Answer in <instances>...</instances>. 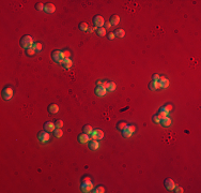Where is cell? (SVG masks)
<instances>
[{
  "instance_id": "cell-15",
  "label": "cell",
  "mask_w": 201,
  "mask_h": 193,
  "mask_svg": "<svg viewBox=\"0 0 201 193\" xmlns=\"http://www.w3.org/2000/svg\"><path fill=\"white\" fill-rule=\"evenodd\" d=\"M48 112L50 113L51 115H55L56 113L59 112V106L57 104H55V103H53V104H50L48 106Z\"/></svg>"
},
{
  "instance_id": "cell-32",
  "label": "cell",
  "mask_w": 201,
  "mask_h": 193,
  "mask_svg": "<svg viewBox=\"0 0 201 193\" xmlns=\"http://www.w3.org/2000/svg\"><path fill=\"white\" fill-rule=\"evenodd\" d=\"M167 112H164V111H160L159 112V114L157 115V117L159 118V120H162V119H164V118H166L167 117Z\"/></svg>"
},
{
  "instance_id": "cell-2",
  "label": "cell",
  "mask_w": 201,
  "mask_h": 193,
  "mask_svg": "<svg viewBox=\"0 0 201 193\" xmlns=\"http://www.w3.org/2000/svg\"><path fill=\"white\" fill-rule=\"evenodd\" d=\"M21 45L24 48H30L33 46V39L30 36H24L21 39Z\"/></svg>"
},
{
  "instance_id": "cell-21",
  "label": "cell",
  "mask_w": 201,
  "mask_h": 193,
  "mask_svg": "<svg viewBox=\"0 0 201 193\" xmlns=\"http://www.w3.org/2000/svg\"><path fill=\"white\" fill-rule=\"evenodd\" d=\"M124 34H125V31H124L123 29H117L115 31V36L118 37V38H123Z\"/></svg>"
},
{
  "instance_id": "cell-34",
  "label": "cell",
  "mask_w": 201,
  "mask_h": 193,
  "mask_svg": "<svg viewBox=\"0 0 201 193\" xmlns=\"http://www.w3.org/2000/svg\"><path fill=\"white\" fill-rule=\"evenodd\" d=\"M55 126H56V128H62L63 127V121H62L61 119H58L56 121V123H55Z\"/></svg>"
},
{
  "instance_id": "cell-4",
  "label": "cell",
  "mask_w": 201,
  "mask_h": 193,
  "mask_svg": "<svg viewBox=\"0 0 201 193\" xmlns=\"http://www.w3.org/2000/svg\"><path fill=\"white\" fill-rule=\"evenodd\" d=\"M13 96V89L11 87H6L2 90V98L4 100H10Z\"/></svg>"
},
{
  "instance_id": "cell-38",
  "label": "cell",
  "mask_w": 201,
  "mask_h": 193,
  "mask_svg": "<svg viewBox=\"0 0 201 193\" xmlns=\"http://www.w3.org/2000/svg\"><path fill=\"white\" fill-rule=\"evenodd\" d=\"M126 128H127V129H128V130L131 131L132 133H134V132H135V131H136V127H135V126H127V127H126Z\"/></svg>"
},
{
  "instance_id": "cell-30",
  "label": "cell",
  "mask_w": 201,
  "mask_h": 193,
  "mask_svg": "<svg viewBox=\"0 0 201 193\" xmlns=\"http://www.w3.org/2000/svg\"><path fill=\"white\" fill-rule=\"evenodd\" d=\"M97 34L100 37H104L106 34V30L105 28H103V27H101V28H97Z\"/></svg>"
},
{
  "instance_id": "cell-17",
  "label": "cell",
  "mask_w": 201,
  "mask_h": 193,
  "mask_svg": "<svg viewBox=\"0 0 201 193\" xmlns=\"http://www.w3.org/2000/svg\"><path fill=\"white\" fill-rule=\"evenodd\" d=\"M44 10H45L46 13H54L56 8H55V6L53 3H47L45 7H44Z\"/></svg>"
},
{
  "instance_id": "cell-25",
  "label": "cell",
  "mask_w": 201,
  "mask_h": 193,
  "mask_svg": "<svg viewBox=\"0 0 201 193\" xmlns=\"http://www.w3.org/2000/svg\"><path fill=\"white\" fill-rule=\"evenodd\" d=\"M61 55H62V58L63 59H68V58H70L71 53H70V51H68V49H64V51L61 52Z\"/></svg>"
},
{
  "instance_id": "cell-11",
  "label": "cell",
  "mask_w": 201,
  "mask_h": 193,
  "mask_svg": "<svg viewBox=\"0 0 201 193\" xmlns=\"http://www.w3.org/2000/svg\"><path fill=\"white\" fill-rule=\"evenodd\" d=\"M126 8H127V10H130L131 12H135L136 10L139 8V4H138L137 2L131 1V2H128V3L126 4Z\"/></svg>"
},
{
  "instance_id": "cell-10",
  "label": "cell",
  "mask_w": 201,
  "mask_h": 193,
  "mask_svg": "<svg viewBox=\"0 0 201 193\" xmlns=\"http://www.w3.org/2000/svg\"><path fill=\"white\" fill-rule=\"evenodd\" d=\"M78 141L79 143H81V144H87V143L90 141V137H89L88 134H86V133H81V134L78 135Z\"/></svg>"
},
{
  "instance_id": "cell-29",
  "label": "cell",
  "mask_w": 201,
  "mask_h": 193,
  "mask_svg": "<svg viewBox=\"0 0 201 193\" xmlns=\"http://www.w3.org/2000/svg\"><path fill=\"white\" fill-rule=\"evenodd\" d=\"M171 110H172V105L171 104H167V105L164 106V107L160 108V111H164V112H167V113H169Z\"/></svg>"
},
{
  "instance_id": "cell-31",
  "label": "cell",
  "mask_w": 201,
  "mask_h": 193,
  "mask_svg": "<svg viewBox=\"0 0 201 193\" xmlns=\"http://www.w3.org/2000/svg\"><path fill=\"white\" fill-rule=\"evenodd\" d=\"M34 53H35V49H34L33 47H30V48H27L26 49V54L28 56H33Z\"/></svg>"
},
{
  "instance_id": "cell-8",
  "label": "cell",
  "mask_w": 201,
  "mask_h": 193,
  "mask_svg": "<svg viewBox=\"0 0 201 193\" xmlns=\"http://www.w3.org/2000/svg\"><path fill=\"white\" fill-rule=\"evenodd\" d=\"M93 23H94V25H95L96 27L101 28V27H103V25H105V21H104L103 16L96 15V16L93 18Z\"/></svg>"
},
{
  "instance_id": "cell-35",
  "label": "cell",
  "mask_w": 201,
  "mask_h": 193,
  "mask_svg": "<svg viewBox=\"0 0 201 193\" xmlns=\"http://www.w3.org/2000/svg\"><path fill=\"white\" fill-rule=\"evenodd\" d=\"M35 51H41L42 49V44L41 43H35V44H33V46H32Z\"/></svg>"
},
{
  "instance_id": "cell-28",
  "label": "cell",
  "mask_w": 201,
  "mask_h": 193,
  "mask_svg": "<svg viewBox=\"0 0 201 193\" xmlns=\"http://www.w3.org/2000/svg\"><path fill=\"white\" fill-rule=\"evenodd\" d=\"M116 89V84L113 82H108V86H107V90L109 91H113Z\"/></svg>"
},
{
  "instance_id": "cell-3",
  "label": "cell",
  "mask_w": 201,
  "mask_h": 193,
  "mask_svg": "<svg viewBox=\"0 0 201 193\" xmlns=\"http://www.w3.org/2000/svg\"><path fill=\"white\" fill-rule=\"evenodd\" d=\"M113 117H115V112H113L112 107H111V106L106 107L105 110H104V112H103V118L106 121H110Z\"/></svg>"
},
{
  "instance_id": "cell-46",
  "label": "cell",
  "mask_w": 201,
  "mask_h": 193,
  "mask_svg": "<svg viewBox=\"0 0 201 193\" xmlns=\"http://www.w3.org/2000/svg\"><path fill=\"white\" fill-rule=\"evenodd\" d=\"M96 85H97V86H102V85H103V82H102V81H97V82H96Z\"/></svg>"
},
{
  "instance_id": "cell-18",
  "label": "cell",
  "mask_w": 201,
  "mask_h": 193,
  "mask_svg": "<svg viewBox=\"0 0 201 193\" xmlns=\"http://www.w3.org/2000/svg\"><path fill=\"white\" fill-rule=\"evenodd\" d=\"M119 23H120V17H119L118 15H112L110 17V24L111 25H113V26H117Z\"/></svg>"
},
{
  "instance_id": "cell-45",
  "label": "cell",
  "mask_w": 201,
  "mask_h": 193,
  "mask_svg": "<svg viewBox=\"0 0 201 193\" xmlns=\"http://www.w3.org/2000/svg\"><path fill=\"white\" fill-rule=\"evenodd\" d=\"M105 27H106V28H110V27H111V24L109 23V22H108V23H105Z\"/></svg>"
},
{
  "instance_id": "cell-19",
  "label": "cell",
  "mask_w": 201,
  "mask_h": 193,
  "mask_svg": "<svg viewBox=\"0 0 201 193\" xmlns=\"http://www.w3.org/2000/svg\"><path fill=\"white\" fill-rule=\"evenodd\" d=\"M83 133H86V134H88V135H89V134H92V132H93L92 127H91V126H89V125L83 126Z\"/></svg>"
},
{
  "instance_id": "cell-20",
  "label": "cell",
  "mask_w": 201,
  "mask_h": 193,
  "mask_svg": "<svg viewBox=\"0 0 201 193\" xmlns=\"http://www.w3.org/2000/svg\"><path fill=\"white\" fill-rule=\"evenodd\" d=\"M126 127H127V123L125 122V121H120V122H118L117 123V128L119 129V130H124Z\"/></svg>"
},
{
  "instance_id": "cell-13",
  "label": "cell",
  "mask_w": 201,
  "mask_h": 193,
  "mask_svg": "<svg viewBox=\"0 0 201 193\" xmlns=\"http://www.w3.org/2000/svg\"><path fill=\"white\" fill-rule=\"evenodd\" d=\"M93 189V184L92 182H88V184H83L81 185V190L83 192H90Z\"/></svg>"
},
{
  "instance_id": "cell-9",
  "label": "cell",
  "mask_w": 201,
  "mask_h": 193,
  "mask_svg": "<svg viewBox=\"0 0 201 193\" xmlns=\"http://www.w3.org/2000/svg\"><path fill=\"white\" fill-rule=\"evenodd\" d=\"M165 187H166L167 190L171 191V190H173L175 188V184L172 179H170V178H166L165 179Z\"/></svg>"
},
{
  "instance_id": "cell-26",
  "label": "cell",
  "mask_w": 201,
  "mask_h": 193,
  "mask_svg": "<svg viewBox=\"0 0 201 193\" xmlns=\"http://www.w3.org/2000/svg\"><path fill=\"white\" fill-rule=\"evenodd\" d=\"M132 134H133V133H132L127 128H125L124 130H122V135H123L124 137H131V136H132Z\"/></svg>"
},
{
  "instance_id": "cell-16",
  "label": "cell",
  "mask_w": 201,
  "mask_h": 193,
  "mask_svg": "<svg viewBox=\"0 0 201 193\" xmlns=\"http://www.w3.org/2000/svg\"><path fill=\"white\" fill-rule=\"evenodd\" d=\"M61 64H62V67H63L64 69H70L71 67L73 66V62H72V60L70 58H68V59H63Z\"/></svg>"
},
{
  "instance_id": "cell-6",
  "label": "cell",
  "mask_w": 201,
  "mask_h": 193,
  "mask_svg": "<svg viewBox=\"0 0 201 193\" xmlns=\"http://www.w3.org/2000/svg\"><path fill=\"white\" fill-rule=\"evenodd\" d=\"M91 137H92V140L100 141L104 137V133H103L102 130H100V129H96V130H93L92 134H91Z\"/></svg>"
},
{
  "instance_id": "cell-12",
  "label": "cell",
  "mask_w": 201,
  "mask_h": 193,
  "mask_svg": "<svg viewBox=\"0 0 201 193\" xmlns=\"http://www.w3.org/2000/svg\"><path fill=\"white\" fill-rule=\"evenodd\" d=\"M106 92H107V89L104 88L103 86H97L95 89V93H96V96H104L106 95Z\"/></svg>"
},
{
  "instance_id": "cell-24",
  "label": "cell",
  "mask_w": 201,
  "mask_h": 193,
  "mask_svg": "<svg viewBox=\"0 0 201 193\" xmlns=\"http://www.w3.org/2000/svg\"><path fill=\"white\" fill-rule=\"evenodd\" d=\"M89 147H90V149H93V150L97 149V148H98V142H97V141H95V140H93L92 142L90 143V146H89Z\"/></svg>"
},
{
  "instance_id": "cell-43",
  "label": "cell",
  "mask_w": 201,
  "mask_h": 193,
  "mask_svg": "<svg viewBox=\"0 0 201 193\" xmlns=\"http://www.w3.org/2000/svg\"><path fill=\"white\" fill-rule=\"evenodd\" d=\"M174 189H175L174 192H177V193H182L183 192V189L181 187H177V188H174Z\"/></svg>"
},
{
  "instance_id": "cell-42",
  "label": "cell",
  "mask_w": 201,
  "mask_h": 193,
  "mask_svg": "<svg viewBox=\"0 0 201 193\" xmlns=\"http://www.w3.org/2000/svg\"><path fill=\"white\" fill-rule=\"evenodd\" d=\"M108 39L109 40H113V39H115V33H113V32H110V33L108 34Z\"/></svg>"
},
{
  "instance_id": "cell-14",
  "label": "cell",
  "mask_w": 201,
  "mask_h": 193,
  "mask_svg": "<svg viewBox=\"0 0 201 193\" xmlns=\"http://www.w3.org/2000/svg\"><path fill=\"white\" fill-rule=\"evenodd\" d=\"M55 128H56V126H55V123L51 122V121H47L45 125H44V129H45L46 131H49V132H54Z\"/></svg>"
},
{
  "instance_id": "cell-23",
  "label": "cell",
  "mask_w": 201,
  "mask_h": 193,
  "mask_svg": "<svg viewBox=\"0 0 201 193\" xmlns=\"http://www.w3.org/2000/svg\"><path fill=\"white\" fill-rule=\"evenodd\" d=\"M162 125L164 126V127H169V126L171 125V119L168 118V117L164 118V119H162Z\"/></svg>"
},
{
  "instance_id": "cell-7",
  "label": "cell",
  "mask_w": 201,
  "mask_h": 193,
  "mask_svg": "<svg viewBox=\"0 0 201 193\" xmlns=\"http://www.w3.org/2000/svg\"><path fill=\"white\" fill-rule=\"evenodd\" d=\"M51 58L54 59V61H56V62H59V63H61L62 60H63L60 51H54L53 53H51Z\"/></svg>"
},
{
  "instance_id": "cell-22",
  "label": "cell",
  "mask_w": 201,
  "mask_h": 193,
  "mask_svg": "<svg viewBox=\"0 0 201 193\" xmlns=\"http://www.w3.org/2000/svg\"><path fill=\"white\" fill-rule=\"evenodd\" d=\"M54 134H55V136H56V137L59 138V137H61L62 135H63V131H62L60 128H57V129H55Z\"/></svg>"
},
{
  "instance_id": "cell-33",
  "label": "cell",
  "mask_w": 201,
  "mask_h": 193,
  "mask_svg": "<svg viewBox=\"0 0 201 193\" xmlns=\"http://www.w3.org/2000/svg\"><path fill=\"white\" fill-rule=\"evenodd\" d=\"M44 7H45V6H44L42 2H38V3L35 4V9L38 10V11H42V10L44 9Z\"/></svg>"
},
{
  "instance_id": "cell-27",
  "label": "cell",
  "mask_w": 201,
  "mask_h": 193,
  "mask_svg": "<svg viewBox=\"0 0 201 193\" xmlns=\"http://www.w3.org/2000/svg\"><path fill=\"white\" fill-rule=\"evenodd\" d=\"M79 29L83 31H87L88 30V24H87L86 22H81V23L79 24Z\"/></svg>"
},
{
  "instance_id": "cell-47",
  "label": "cell",
  "mask_w": 201,
  "mask_h": 193,
  "mask_svg": "<svg viewBox=\"0 0 201 193\" xmlns=\"http://www.w3.org/2000/svg\"><path fill=\"white\" fill-rule=\"evenodd\" d=\"M94 30H95V28H94V27H91L90 29H88V32H93Z\"/></svg>"
},
{
  "instance_id": "cell-36",
  "label": "cell",
  "mask_w": 201,
  "mask_h": 193,
  "mask_svg": "<svg viewBox=\"0 0 201 193\" xmlns=\"http://www.w3.org/2000/svg\"><path fill=\"white\" fill-rule=\"evenodd\" d=\"M94 192H96V193H104V192H105V189H104V187H101V186H100V187H97L95 190H94Z\"/></svg>"
},
{
  "instance_id": "cell-44",
  "label": "cell",
  "mask_w": 201,
  "mask_h": 193,
  "mask_svg": "<svg viewBox=\"0 0 201 193\" xmlns=\"http://www.w3.org/2000/svg\"><path fill=\"white\" fill-rule=\"evenodd\" d=\"M102 86H103L104 88H106V89H107V86H108V82H107V81L103 82V85H102Z\"/></svg>"
},
{
  "instance_id": "cell-37",
  "label": "cell",
  "mask_w": 201,
  "mask_h": 193,
  "mask_svg": "<svg viewBox=\"0 0 201 193\" xmlns=\"http://www.w3.org/2000/svg\"><path fill=\"white\" fill-rule=\"evenodd\" d=\"M160 84H162V88H166L169 86V81L166 80L165 82H163V83H160Z\"/></svg>"
},
{
  "instance_id": "cell-40",
  "label": "cell",
  "mask_w": 201,
  "mask_h": 193,
  "mask_svg": "<svg viewBox=\"0 0 201 193\" xmlns=\"http://www.w3.org/2000/svg\"><path fill=\"white\" fill-rule=\"evenodd\" d=\"M152 80H153V82H158L159 81V75H158V74H154V75L152 76Z\"/></svg>"
},
{
  "instance_id": "cell-1",
  "label": "cell",
  "mask_w": 201,
  "mask_h": 193,
  "mask_svg": "<svg viewBox=\"0 0 201 193\" xmlns=\"http://www.w3.org/2000/svg\"><path fill=\"white\" fill-rule=\"evenodd\" d=\"M163 140H164V142H165L166 144L173 145L175 142H177L178 136H177V134H175L174 132H172V131H167V132L164 134Z\"/></svg>"
},
{
  "instance_id": "cell-39",
  "label": "cell",
  "mask_w": 201,
  "mask_h": 193,
  "mask_svg": "<svg viewBox=\"0 0 201 193\" xmlns=\"http://www.w3.org/2000/svg\"><path fill=\"white\" fill-rule=\"evenodd\" d=\"M83 184H88V182H92L90 179V177H83Z\"/></svg>"
},
{
  "instance_id": "cell-5",
  "label": "cell",
  "mask_w": 201,
  "mask_h": 193,
  "mask_svg": "<svg viewBox=\"0 0 201 193\" xmlns=\"http://www.w3.org/2000/svg\"><path fill=\"white\" fill-rule=\"evenodd\" d=\"M38 137H39V141L41 143H46L50 140V136H49V133L45 132V131H41V132L38 134Z\"/></svg>"
},
{
  "instance_id": "cell-41",
  "label": "cell",
  "mask_w": 201,
  "mask_h": 193,
  "mask_svg": "<svg viewBox=\"0 0 201 193\" xmlns=\"http://www.w3.org/2000/svg\"><path fill=\"white\" fill-rule=\"evenodd\" d=\"M153 121H154V123H156V125H157V123H159V122H160L159 118H158L157 116H154V117H153Z\"/></svg>"
}]
</instances>
